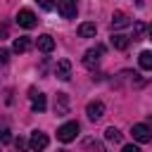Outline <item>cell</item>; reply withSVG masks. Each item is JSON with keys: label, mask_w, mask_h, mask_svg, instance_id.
Here are the masks:
<instances>
[{"label": "cell", "mask_w": 152, "mask_h": 152, "mask_svg": "<svg viewBox=\"0 0 152 152\" xmlns=\"http://www.w3.org/2000/svg\"><path fill=\"white\" fill-rule=\"evenodd\" d=\"M10 59V50H0V64H7Z\"/></svg>", "instance_id": "cb8c5ba5"}, {"label": "cell", "mask_w": 152, "mask_h": 152, "mask_svg": "<svg viewBox=\"0 0 152 152\" xmlns=\"http://www.w3.org/2000/svg\"><path fill=\"white\" fill-rule=\"evenodd\" d=\"M128 43H131L128 36H124V33H112V45H114L116 50H126Z\"/></svg>", "instance_id": "5bb4252c"}, {"label": "cell", "mask_w": 152, "mask_h": 152, "mask_svg": "<svg viewBox=\"0 0 152 152\" xmlns=\"http://www.w3.org/2000/svg\"><path fill=\"white\" fill-rule=\"evenodd\" d=\"M121 152H142V150H140L138 145H133V142H131V145H124V150H121Z\"/></svg>", "instance_id": "603a6c76"}, {"label": "cell", "mask_w": 152, "mask_h": 152, "mask_svg": "<svg viewBox=\"0 0 152 152\" xmlns=\"http://www.w3.org/2000/svg\"><path fill=\"white\" fill-rule=\"evenodd\" d=\"M10 140H12L10 128H7V126H2V128H0V142H10Z\"/></svg>", "instance_id": "44dd1931"}, {"label": "cell", "mask_w": 152, "mask_h": 152, "mask_svg": "<svg viewBox=\"0 0 152 152\" xmlns=\"http://www.w3.org/2000/svg\"><path fill=\"white\" fill-rule=\"evenodd\" d=\"M57 10L64 19H74L76 17V0H57Z\"/></svg>", "instance_id": "8992f818"}, {"label": "cell", "mask_w": 152, "mask_h": 152, "mask_svg": "<svg viewBox=\"0 0 152 152\" xmlns=\"http://www.w3.org/2000/svg\"><path fill=\"white\" fill-rule=\"evenodd\" d=\"M95 31H97V26H95L93 21H83V24L78 26V36H81V38H95Z\"/></svg>", "instance_id": "4fadbf2b"}, {"label": "cell", "mask_w": 152, "mask_h": 152, "mask_svg": "<svg viewBox=\"0 0 152 152\" xmlns=\"http://www.w3.org/2000/svg\"><path fill=\"white\" fill-rule=\"evenodd\" d=\"M147 38H150V40H152V26H150V28H147Z\"/></svg>", "instance_id": "d4e9b609"}, {"label": "cell", "mask_w": 152, "mask_h": 152, "mask_svg": "<svg viewBox=\"0 0 152 152\" xmlns=\"http://www.w3.org/2000/svg\"><path fill=\"white\" fill-rule=\"evenodd\" d=\"M86 114H88L90 121H97V119H102V114H104V104H102L100 100L88 102V104H86Z\"/></svg>", "instance_id": "52a82bcc"}, {"label": "cell", "mask_w": 152, "mask_h": 152, "mask_svg": "<svg viewBox=\"0 0 152 152\" xmlns=\"http://www.w3.org/2000/svg\"><path fill=\"white\" fill-rule=\"evenodd\" d=\"M55 114H57V116L69 114V97H66V93H57V100H55Z\"/></svg>", "instance_id": "9c48e42d"}, {"label": "cell", "mask_w": 152, "mask_h": 152, "mask_svg": "<svg viewBox=\"0 0 152 152\" xmlns=\"http://www.w3.org/2000/svg\"><path fill=\"white\" fill-rule=\"evenodd\" d=\"M142 31H145V26H142L140 21H135V26H133V40H138V38L142 36Z\"/></svg>", "instance_id": "d6986e66"}, {"label": "cell", "mask_w": 152, "mask_h": 152, "mask_svg": "<svg viewBox=\"0 0 152 152\" xmlns=\"http://www.w3.org/2000/svg\"><path fill=\"white\" fill-rule=\"evenodd\" d=\"M55 76H57L59 81H69V78H71V62H69V59H59L57 66H55Z\"/></svg>", "instance_id": "ba28073f"}, {"label": "cell", "mask_w": 152, "mask_h": 152, "mask_svg": "<svg viewBox=\"0 0 152 152\" xmlns=\"http://www.w3.org/2000/svg\"><path fill=\"white\" fill-rule=\"evenodd\" d=\"M76 135H78V124L76 121H66L57 128V140H62V142H71Z\"/></svg>", "instance_id": "6da1fadb"}, {"label": "cell", "mask_w": 152, "mask_h": 152, "mask_svg": "<svg viewBox=\"0 0 152 152\" xmlns=\"http://www.w3.org/2000/svg\"><path fill=\"white\" fill-rule=\"evenodd\" d=\"M131 133H133L135 142H152V128L147 124H133Z\"/></svg>", "instance_id": "3957f363"}, {"label": "cell", "mask_w": 152, "mask_h": 152, "mask_svg": "<svg viewBox=\"0 0 152 152\" xmlns=\"http://www.w3.org/2000/svg\"><path fill=\"white\" fill-rule=\"evenodd\" d=\"M48 145H50V138L43 131H33L31 133V140H28V150L31 152H43Z\"/></svg>", "instance_id": "7a4b0ae2"}, {"label": "cell", "mask_w": 152, "mask_h": 152, "mask_svg": "<svg viewBox=\"0 0 152 152\" xmlns=\"http://www.w3.org/2000/svg\"><path fill=\"white\" fill-rule=\"evenodd\" d=\"M135 5H138V7H142V0H135Z\"/></svg>", "instance_id": "484cf974"}, {"label": "cell", "mask_w": 152, "mask_h": 152, "mask_svg": "<svg viewBox=\"0 0 152 152\" xmlns=\"http://www.w3.org/2000/svg\"><path fill=\"white\" fill-rule=\"evenodd\" d=\"M36 45H38V50H40V52H52V50H55V40H52V36H48V33L38 36Z\"/></svg>", "instance_id": "7c38bea8"}, {"label": "cell", "mask_w": 152, "mask_h": 152, "mask_svg": "<svg viewBox=\"0 0 152 152\" xmlns=\"http://www.w3.org/2000/svg\"><path fill=\"white\" fill-rule=\"evenodd\" d=\"M138 64H140V69H152V50H142L140 52V57H138Z\"/></svg>", "instance_id": "9a60e30c"}, {"label": "cell", "mask_w": 152, "mask_h": 152, "mask_svg": "<svg viewBox=\"0 0 152 152\" xmlns=\"http://www.w3.org/2000/svg\"><path fill=\"white\" fill-rule=\"evenodd\" d=\"M45 107H48L45 95H43V93L31 90V109H33V112H45Z\"/></svg>", "instance_id": "30bf717a"}, {"label": "cell", "mask_w": 152, "mask_h": 152, "mask_svg": "<svg viewBox=\"0 0 152 152\" xmlns=\"http://www.w3.org/2000/svg\"><path fill=\"white\" fill-rule=\"evenodd\" d=\"M43 10H55V0H36Z\"/></svg>", "instance_id": "7402d4cb"}, {"label": "cell", "mask_w": 152, "mask_h": 152, "mask_svg": "<svg viewBox=\"0 0 152 152\" xmlns=\"http://www.w3.org/2000/svg\"><path fill=\"white\" fill-rule=\"evenodd\" d=\"M14 145H17V150H19V152H28V142H26L24 138H17V140H14Z\"/></svg>", "instance_id": "ffe728a7"}, {"label": "cell", "mask_w": 152, "mask_h": 152, "mask_svg": "<svg viewBox=\"0 0 152 152\" xmlns=\"http://www.w3.org/2000/svg\"><path fill=\"white\" fill-rule=\"evenodd\" d=\"M86 147H88V150H93V152H104V147H102L97 140H86Z\"/></svg>", "instance_id": "ac0fdd59"}, {"label": "cell", "mask_w": 152, "mask_h": 152, "mask_svg": "<svg viewBox=\"0 0 152 152\" xmlns=\"http://www.w3.org/2000/svg\"><path fill=\"white\" fill-rule=\"evenodd\" d=\"M124 26H131V19H128V14L126 12H114L112 14V28H124Z\"/></svg>", "instance_id": "8fae6325"}, {"label": "cell", "mask_w": 152, "mask_h": 152, "mask_svg": "<svg viewBox=\"0 0 152 152\" xmlns=\"http://www.w3.org/2000/svg\"><path fill=\"white\" fill-rule=\"evenodd\" d=\"M104 138H107L109 142H121V131L114 128V126H109V128L104 131Z\"/></svg>", "instance_id": "e0dca14e"}, {"label": "cell", "mask_w": 152, "mask_h": 152, "mask_svg": "<svg viewBox=\"0 0 152 152\" xmlns=\"http://www.w3.org/2000/svg\"><path fill=\"white\" fill-rule=\"evenodd\" d=\"M17 24H19L21 28H33V26H36V14H33V10H28V7L19 10V12H17Z\"/></svg>", "instance_id": "5b68a950"}, {"label": "cell", "mask_w": 152, "mask_h": 152, "mask_svg": "<svg viewBox=\"0 0 152 152\" xmlns=\"http://www.w3.org/2000/svg\"><path fill=\"white\" fill-rule=\"evenodd\" d=\"M102 52H104L102 45L86 50V55H83V66H86V69H95V66L100 64V55H102Z\"/></svg>", "instance_id": "277c9868"}, {"label": "cell", "mask_w": 152, "mask_h": 152, "mask_svg": "<svg viewBox=\"0 0 152 152\" xmlns=\"http://www.w3.org/2000/svg\"><path fill=\"white\" fill-rule=\"evenodd\" d=\"M28 48H31V40L24 38V36H21V38H14V43H12V50H14V52H26Z\"/></svg>", "instance_id": "2e32d148"}]
</instances>
